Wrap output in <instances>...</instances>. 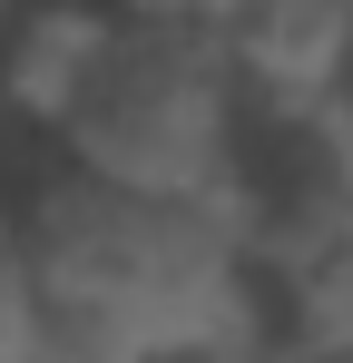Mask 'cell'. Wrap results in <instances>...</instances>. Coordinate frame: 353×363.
Wrapping results in <instances>:
<instances>
[{"instance_id": "277c9868", "label": "cell", "mask_w": 353, "mask_h": 363, "mask_svg": "<svg viewBox=\"0 0 353 363\" xmlns=\"http://www.w3.org/2000/svg\"><path fill=\"white\" fill-rule=\"evenodd\" d=\"M99 40H108V10H20V20H0V128L50 147L79 79L99 69Z\"/></svg>"}, {"instance_id": "7a4b0ae2", "label": "cell", "mask_w": 353, "mask_h": 363, "mask_svg": "<svg viewBox=\"0 0 353 363\" xmlns=\"http://www.w3.org/2000/svg\"><path fill=\"white\" fill-rule=\"evenodd\" d=\"M245 99L216 50V10H108L99 69L79 79L59 157L128 196H226Z\"/></svg>"}, {"instance_id": "8992f818", "label": "cell", "mask_w": 353, "mask_h": 363, "mask_svg": "<svg viewBox=\"0 0 353 363\" xmlns=\"http://www.w3.org/2000/svg\"><path fill=\"white\" fill-rule=\"evenodd\" d=\"M304 363H353V344H344V354H304Z\"/></svg>"}, {"instance_id": "6da1fadb", "label": "cell", "mask_w": 353, "mask_h": 363, "mask_svg": "<svg viewBox=\"0 0 353 363\" xmlns=\"http://www.w3.org/2000/svg\"><path fill=\"white\" fill-rule=\"evenodd\" d=\"M10 226L40 265V295L108 304L157 354H216L245 304V245L216 196H128L79 177L59 147H40L30 177L0 186Z\"/></svg>"}, {"instance_id": "5b68a950", "label": "cell", "mask_w": 353, "mask_h": 363, "mask_svg": "<svg viewBox=\"0 0 353 363\" xmlns=\"http://www.w3.org/2000/svg\"><path fill=\"white\" fill-rule=\"evenodd\" d=\"M30 334H40V265L0 206V363H30Z\"/></svg>"}, {"instance_id": "3957f363", "label": "cell", "mask_w": 353, "mask_h": 363, "mask_svg": "<svg viewBox=\"0 0 353 363\" xmlns=\"http://www.w3.org/2000/svg\"><path fill=\"white\" fill-rule=\"evenodd\" d=\"M216 50L245 108L304 118L353 69V10H216Z\"/></svg>"}]
</instances>
